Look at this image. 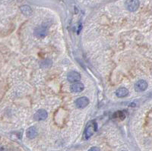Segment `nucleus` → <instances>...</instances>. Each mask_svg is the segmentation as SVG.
<instances>
[{"instance_id": "423d86ee", "label": "nucleus", "mask_w": 152, "mask_h": 151, "mask_svg": "<svg viewBox=\"0 0 152 151\" xmlns=\"http://www.w3.org/2000/svg\"><path fill=\"white\" fill-rule=\"evenodd\" d=\"M68 81L69 82H76L81 79V75L77 71H71L68 74Z\"/></svg>"}, {"instance_id": "20e7f679", "label": "nucleus", "mask_w": 152, "mask_h": 151, "mask_svg": "<svg viewBox=\"0 0 152 151\" xmlns=\"http://www.w3.org/2000/svg\"><path fill=\"white\" fill-rule=\"evenodd\" d=\"M47 116H48V114L46 110L40 109L34 114V118L36 121H43V120H45L47 118Z\"/></svg>"}, {"instance_id": "f257e3e1", "label": "nucleus", "mask_w": 152, "mask_h": 151, "mask_svg": "<svg viewBox=\"0 0 152 151\" xmlns=\"http://www.w3.org/2000/svg\"><path fill=\"white\" fill-rule=\"evenodd\" d=\"M97 130V124L95 122H90L85 129V137L86 139H89L93 134Z\"/></svg>"}, {"instance_id": "f8f14e48", "label": "nucleus", "mask_w": 152, "mask_h": 151, "mask_svg": "<svg viewBox=\"0 0 152 151\" xmlns=\"http://www.w3.org/2000/svg\"><path fill=\"white\" fill-rule=\"evenodd\" d=\"M88 151H101L100 148L97 147H91Z\"/></svg>"}, {"instance_id": "f03ea898", "label": "nucleus", "mask_w": 152, "mask_h": 151, "mask_svg": "<svg viewBox=\"0 0 152 151\" xmlns=\"http://www.w3.org/2000/svg\"><path fill=\"white\" fill-rule=\"evenodd\" d=\"M126 6L129 11H135L139 7V0H126Z\"/></svg>"}, {"instance_id": "1a4fd4ad", "label": "nucleus", "mask_w": 152, "mask_h": 151, "mask_svg": "<svg viewBox=\"0 0 152 151\" xmlns=\"http://www.w3.org/2000/svg\"><path fill=\"white\" fill-rule=\"evenodd\" d=\"M47 29L44 27H39L35 30V35L39 37H44L47 35Z\"/></svg>"}, {"instance_id": "6e6552de", "label": "nucleus", "mask_w": 152, "mask_h": 151, "mask_svg": "<svg viewBox=\"0 0 152 151\" xmlns=\"http://www.w3.org/2000/svg\"><path fill=\"white\" fill-rule=\"evenodd\" d=\"M37 131L34 127H30L26 131V135L30 139L34 138L37 136Z\"/></svg>"}, {"instance_id": "39448f33", "label": "nucleus", "mask_w": 152, "mask_h": 151, "mask_svg": "<svg viewBox=\"0 0 152 151\" xmlns=\"http://www.w3.org/2000/svg\"><path fill=\"white\" fill-rule=\"evenodd\" d=\"M88 104H89V100L85 97H80V98L77 99L75 101V105L79 109H83V108L86 107Z\"/></svg>"}, {"instance_id": "9d476101", "label": "nucleus", "mask_w": 152, "mask_h": 151, "mask_svg": "<svg viewBox=\"0 0 152 151\" xmlns=\"http://www.w3.org/2000/svg\"><path fill=\"white\" fill-rule=\"evenodd\" d=\"M116 94L118 97H125L128 96L129 90L125 87H120L116 91Z\"/></svg>"}, {"instance_id": "9b49d317", "label": "nucleus", "mask_w": 152, "mask_h": 151, "mask_svg": "<svg viewBox=\"0 0 152 151\" xmlns=\"http://www.w3.org/2000/svg\"><path fill=\"white\" fill-rule=\"evenodd\" d=\"M21 12L24 14H25L27 16H30L32 14L31 8L29 6H27V5H23V6H21Z\"/></svg>"}, {"instance_id": "0eeeda50", "label": "nucleus", "mask_w": 152, "mask_h": 151, "mask_svg": "<svg viewBox=\"0 0 152 151\" xmlns=\"http://www.w3.org/2000/svg\"><path fill=\"white\" fill-rule=\"evenodd\" d=\"M85 88V86L83 84L81 83H75L73 84L71 87H70V90L72 92H74V93H79V92H81Z\"/></svg>"}, {"instance_id": "7ed1b4c3", "label": "nucleus", "mask_w": 152, "mask_h": 151, "mask_svg": "<svg viewBox=\"0 0 152 151\" xmlns=\"http://www.w3.org/2000/svg\"><path fill=\"white\" fill-rule=\"evenodd\" d=\"M148 87V83L144 80H140L136 82L135 84V90L137 92H142L145 91Z\"/></svg>"}]
</instances>
